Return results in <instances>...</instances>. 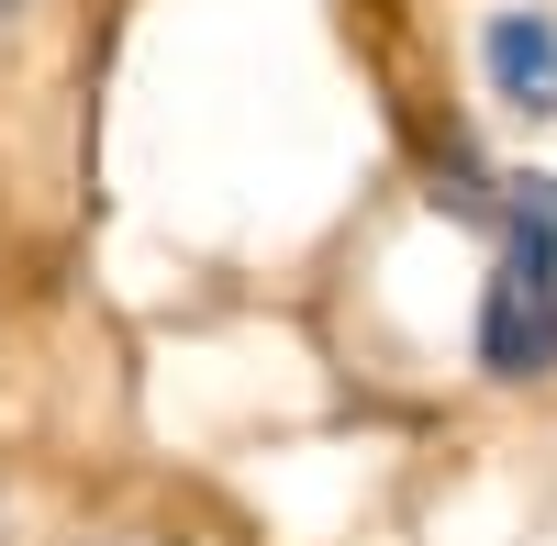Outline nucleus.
Masks as SVG:
<instances>
[{"label": "nucleus", "mask_w": 557, "mask_h": 546, "mask_svg": "<svg viewBox=\"0 0 557 546\" xmlns=\"http://www.w3.org/2000/svg\"><path fill=\"white\" fill-rule=\"evenodd\" d=\"M469 369L491 390L557 380V167L513 178V201L491 223V280L469 312Z\"/></svg>", "instance_id": "nucleus-1"}, {"label": "nucleus", "mask_w": 557, "mask_h": 546, "mask_svg": "<svg viewBox=\"0 0 557 546\" xmlns=\"http://www.w3.org/2000/svg\"><path fill=\"white\" fill-rule=\"evenodd\" d=\"M469 78L513 134H557V0H491L469 23Z\"/></svg>", "instance_id": "nucleus-2"}, {"label": "nucleus", "mask_w": 557, "mask_h": 546, "mask_svg": "<svg viewBox=\"0 0 557 546\" xmlns=\"http://www.w3.org/2000/svg\"><path fill=\"white\" fill-rule=\"evenodd\" d=\"M78 546H157V535H78Z\"/></svg>", "instance_id": "nucleus-3"}, {"label": "nucleus", "mask_w": 557, "mask_h": 546, "mask_svg": "<svg viewBox=\"0 0 557 546\" xmlns=\"http://www.w3.org/2000/svg\"><path fill=\"white\" fill-rule=\"evenodd\" d=\"M23 12H34V0H0V23H23Z\"/></svg>", "instance_id": "nucleus-4"}, {"label": "nucleus", "mask_w": 557, "mask_h": 546, "mask_svg": "<svg viewBox=\"0 0 557 546\" xmlns=\"http://www.w3.org/2000/svg\"><path fill=\"white\" fill-rule=\"evenodd\" d=\"M0 546H12V513H0Z\"/></svg>", "instance_id": "nucleus-5"}]
</instances>
